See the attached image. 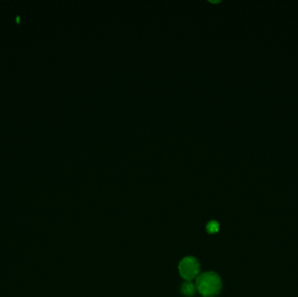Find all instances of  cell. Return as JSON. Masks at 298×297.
<instances>
[{"label": "cell", "mask_w": 298, "mask_h": 297, "mask_svg": "<svg viewBox=\"0 0 298 297\" xmlns=\"http://www.w3.org/2000/svg\"><path fill=\"white\" fill-rule=\"evenodd\" d=\"M207 231L210 234L217 233L220 228V225L219 223L217 222L216 220H211L207 224Z\"/></svg>", "instance_id": "obj_4"}, {"label": "cell", "mask_w": 298, "mask_h": 297, "mask_svg": "<svg viewBox=\"0 0 298 297\" xmlns=\"http://www.w3.org/2000/svg\"><path fill=\"white\" fill-rule=\"evenodd\" d=\"M196 287L204 296L213 297L220 293L222 280L216 273L206 272L197 278Z\"/></svg>", "instance_id": "obj_1"}, {"label": "cell", "mask_w": 298, "mask_h": 297, "mask_svg": "<svg viewBox=\"0 0 298 297\" xmlns=\"http://www.w3.org/2000/svg\"><path fill=\"white\" fill-rule=\"evenodd\" d=\"M180 291H182V293L184 296H192L194 294L196 288H194V284H192L191 282L188 280V282H185L182 285Z\"/></svg>", "instance_id": "obj_3"}, {"label": "cell", "mask_w": 298, "mask_h": 297, "mask_svg": "<svg viewBox=\"0 0 298 297\" xmlns=\"http://www.w3.org/2000/svg\"><path fill=\"white\" fill-rule=\"evenodd\" d=\"M199 268L200 265L194 257H184L179 264L180 274L186 280H192L199 273Z\"/></svg>", "instance_id": "obj_2"}]
</instances>
